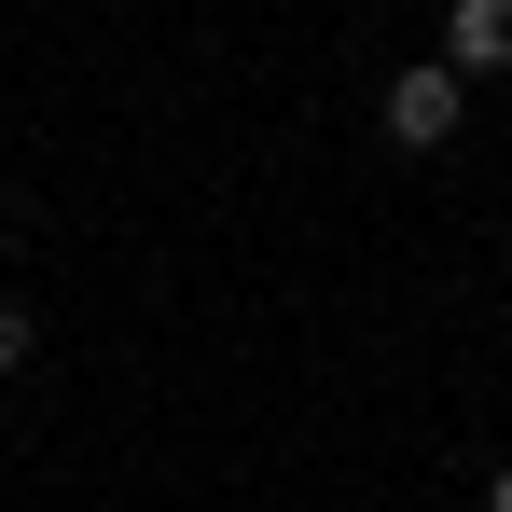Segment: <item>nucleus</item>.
Segmentation results:
<instances>
[{
    "mask_svg": "<svg viewBox=\"0 0 512 512\" xmlns=\"http://www.w3.org/2000/svg\"><path fill=\"white\" fill-rule=\"evenodd\" d=\"M374 125H388V153H443V139L471 125V70H457V56H416V70H388Z\"/></svg>",
    "mask_w": 512,
    "mask_h": 512,
    "instance_id": "obj_1",
    "label": "nucleus"
},
{
    "mask_svg": "<svg viewBox=\"0 0 512 512\" xmlns=\"http://www.w3.org/2000/svg\"><path fill=\"white\" fill-rule=\"evenodd\" d=\"M14 236H28V222H14V208H0V263H14Z\"/></svg>",
    "mask_w": 512,
    "mask_h": 512,
    "instance_id": "obj_5",
    "label": "nucleus"
},
{
    "mask_svg": "<svg viewBox=\"0 0 512 512\" xmlns=\"http://www.w3.org/2000/svg\"><path fill=\"white\" fill-rule=\"evenodd\" d=\"M485 512H512V457H499V471H485Z\"/></svg>",
    "mask_w": 512,
    "mask_h": 512,
    "instance_id": "obj_4",
    "label": "nucleus"
},
{
    "mask_svg": "<svg viewBox=\"0 0 512 512\" xmlns=\"http://www.w3.org/2000/svg\"><path fill=\"white\" fill-rule=\"evenodd\" d=\"M443 56L485 84V70H512V0H443Z\"/></svg>",
    "mask_w": 512,
    "mask_h": 512,
    "instance_id": "obj_2",
    "label": "nucleus"
},
{
    "mask_svg": "<svg viewBox=\"0 0 512 512\" xmlns=\"http://www.w3.org/2000/svg\"><path fill=\"white\" fill-rule=\"evenodd\" d=\"M28 346H42V319H28V305L0 291V374H28Z\"/></svg>",
    "mask_w": 512,
    "mask_h": 512,
    "instance_id": "obj_3",
    "label": "nucleus"
}]
</instances>
